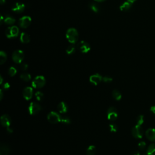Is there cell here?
I'll return each mask as SVG.
<instances>
[{"instance_id":"cell-17","label":"cell","mask_w":155,"mask_h":155,"mask_svg":"<svg viewBox=\"0 0 155 155\" xmlns=\"http://www.w3.org/2000/svg\"><path fill=\"white\" fill-rule=\"evenodd\" d=\"M10 149L9 146L4 144H1L0 146V155H10Z\"/></svg>"},{"instance_id":"cell-27","label":"cell","mask_w":155,"mask_h":155,"mask_svg":"<svg viewBox=\"0 0 155 155\" xmlns=\"http://www.w3.org/2000/svg\"><path fill=\"white\" fill-rule=\"evenodd\" d=\"M7 58V56L6 54L3 51H1V52H0V64H1V65L6 62Z\"/></svg>"},{"instance_id":"cell-9","label":"cell","mask_w":155,"mask_h":155,"mask_svg":"<svg viewBox=\"0 0 155 155\" xmlns=\"http://www.w3.org/2000/svg\"><path fill=\"white\" fill-rule=\"evenodd\" d=\"M32 22V19L30 17L25 16L21 18L19 20V25L22 29H26L30 25Z\"/></svg>"},{"instance_id":"cell-25","label":"cell","mask_w":155,"mask_h":155,"mask_svg":"<svg viewBox=\"0 0 155 155\" xmlns=\"http://www.w3.org/2000/svg\"><path fill=\"white\" fill-rule=\"evenodd\" d=\"M75 51H76V48H75V46H74L73 44H72L70 45H69L67 49H66V53L67 55H72L73 54H75Z\"/></svg>"},{"instance_id":"cell-38","label":"cell","mask_w":155,"mask_h":155,"mask_svg":"<svg viewBox=\"0 0 155 155\" xmlns=\"http://www.w3.org/2000/svg\"><path fill=\"white\" fill-rule=\"evenodd\" d=\"M150 111H151L154 114H155V106H152V107L150 108Z\"/></svg>"},{"instance_id":"cell-18","label":"cell","mask_w":155,"mask_h":155,"mask_svg":"<svg viewBox=\"0 0 155 155\" xmlns=\"http://www.w3.org/2000/svg\"><path fill=\"white\" fill-rule=\"evenodd\" d=\"M20 40L24 44H27L30 42V36L25 32L21 33L20 35Z\"/></svg>"},{"instance_id":"cell-20","label":"cell","mask_w":155,"mask_h":155,"mask_svg":"<svg viewBox=\"0 0 155 155\" xmlns=\"http://www.w3.org/2000/svg\"><path fill=\"white\" fill-rule=\"evenodd\" d=\"M112 97L116 101H120L122 98V95L118 90H114L112 92Z\"/></svg>"},{"instance_id":"cell-30","label":"cell","mask_w":155,"mask_h":155,"mask_svg":"<svg viewBox=\"0 0 155 155\" xmlns=\"http://www.w3.org/2000/svg\"><path fill=\"white\" fill-rule=\"evenodd\" d=\"M118 125L115 124L114 123H111L110 125H109V129H110V131L111 132H113V133H115L118 131Z\"/></svg>"},{"instance_id":"cell-23","label":"cell","mask_w":155,"mask_h":155,"mask_svg":"<svg viewBox=\"0 0 155 155\" xmlns=\"http://www.w3.org/2000/svg\"><path fill=\"white\" fill-rule=\"evenodd\" d=\"M96 151V148L95 146H90L86 151L87 155H95Z\"/></svg>"},{"instance_id":"cell-4","label":"cell","mask_w":155,"mask_h":155,"mask_svg":"<svg viewBox=\"0 0 155 155\" xmlns=\"http://www.w3.org/2000/svg\"><path fill=\"white\" fill-rule=\"evenodd\" d=\"M47 120L51 124H56L61 122V115L55 112H50L47 116Z\"/></svg>"},{"instance_id":"cell-41","label":"cell","mask_w":155,"mask_h":155,"mask_svg":"<svg viewBox=\"0 0 155 155\" xmlns=\"http://www.w3.org/2000/svg\"><path fill=\"white\" fill-rule=\"evenodd\" d=\"M0 80H1V81H0V84H1L2 85V84H3V79L2 76H0Z\"/></svg>"},{"instance_id":"cell-24","label":"cell","mask_w":155,"mask_h":155,"mask_svg":"<svg viewBox=\"0 0 155 155\" xmlns=\"http://www.w3.org/2000/svg\"><path fill=\"white\" fill-rule=\"evenodd\" d=\"M147 155H155V144H150L147 150Z\"/></svg>"},{"instance_id":"cell-29","label":"cell","mask_w":155,"mask_h":155,"mask_svg":"<svg viewBox=\"0 0 155 155\" xmlns=\"http://www.w3.org/2000/svg\"><path fill=\"white\" fill-rule=\"evenodd\" d=\"M17 73V69H16V67H10L9 69V71H8V73L9 75L13 77V76H14Z\"/></svg>"},{"instance_id":"cell-16","label":"cell","mask_w":155,"mask_h":155,"mask_svg":"<svg viewBox=\"0 0 155 155\" xmlns=\"http://www.w3.org/2000/svg\"><path fill=\"white\" fill-rule=\"evenodd\" d=\"M146 136L148 140L155 142V129L154 128L148 129L146 132Z\"/></svg>"},{"instance_id":"cell-2","label":"cell","mask_w":155,"mask_h":155,"mask_svg":"<svg viewBox=\"0 0 155 155\" xmlns=\"http://www.w3.org/2000/svg\"><path fill=\"white\" fill-rule=\"evenodd\" d=\"M46 83V78L43 76H36L32 83V85L35 88H41Z\"/></svg>"},{"instance_id":"cell-39","label":"cell","mask_w":155,"mask_h":155,"mask_svg":"<svg viewBox=\"0 0 155 155\" xmlns=\"http://www.w3.org/2000/svg\"><path fill=\"white\" fill-rule=\"evenodd\" d=\"M3 90L1 89V90H0V99H1V100L3 99Z\"/></svg>"},{"instance_id":"cell-34","label":"cell","mask_w":155,"mask_h":155,"mask_svg":"<svg viewBox=\"0 0 155 155\" xmlns=\"http://www.w3.org/2000/svg\"><path fill=\"white\" fill-rule=\"evenodd\" d=\"M113 79L110 76H104L102 78V81L106 83H109L112 81Z\"/></svg>"},{"instance_id":"cell-15","label":"cell","mask_w":155,"mask_h":155,"mask_svg":"<svg viewBox=\"0 0 155 155\" xmlns=\"http://www.w3.org/2000/svg\"><path fill=\"white\" fill-rule=\"evenodd\" d=\"M59 112L61 114L66 113L68 111V106L65 102H61L57 106Z\"/></svg>"},{"instance_id":"cell-12","label":"cell","mask_w":155,"mask_h":155,"mask_svg":"<svg viewBox=\"0 0 155 155\" xmlns=\"http://www.w3.org/2000/svg\"><path fill=\"white\" fill-rule=\"evenodd\" d=\"M89 81L91 84L97 85L102 81V77L99 73H96L90 76Z\"/></svg>"},{"instance_id":"cell-6","label":"cell","mask_w":155,"mask_h":155,"mask_svg":"<svg viewBox=\"0 0 155 155\" xmlns=\"http://www.w3.org/2000/svg\"><path fill=\"white\" fill-rule=\"evenodd\" d=\"M107 118L109 120L111 121H114L118 118V111L114 107H110L107 112Z\"/></svg>"},{"instance_id":"cell-43","label":"cell","mask_w":155,"mask_h":155,"mask_svg":"<svg viewBox=\"0 0 155 155\" xmlns=\"http://www.w3.org/2000/svg\"><path fill=\"white\" fill-rule=\"evenodd\" d=\"M3 21H4V18H3V16L1 15V24H3Z\"/></svg>"},{"instance_id":"cell-1","label":"cell","mask_w":155,"mask_h":155,"mask_svg":"<svg viewBox=\"0 0 155 155\" xmlns=\"http://www.w3.org/2000/svg\"><path fill=\"white\" fill-rule=\"evenodd\" d=\"M66 38L71 44H75L78 40V32L75 28H70L66 32Z\"/></svg>"},{"instance_id":"cell-35","label":"cell","mask_w":155,"mask_h":155,"mask_svg":"<svg viewBox=\"0 0 155 155\" xmlns=\"http://www.w3.org/2000/svg\"><path fill=\"white\" fill-rule=\"evenodd\" d=\"M20 68L22 70L25 71V70H27L28 69V65L26 63H22V64H21Z\"/></svg>"},{"instance_id":"cell-28","label":"cell","mask_w":155,"mask_h":155,"mask_svg":"<svg viewBox=\"0 0 155 155\" xmlns=\"http://www.w3.org/2000/svg\"><path fill=\"white\" fill-rule=\"evenodd\" d=\"M89 7L90 8L92 11H93L95 13H98L99 10V6L95 3H91L89 4Z\"/></svg>"},{"instance_id":"cell-14","label":"cell","mask_w":155,"mask_h":155,"mask_svg":"<svg viewBox=\"0 0 155 155\" xmlns=\"http://www.w3.org/2000/svg\"><path fill=\"white\" fill-rule=\"evenodd\" d=\"M1 124L4 127H9L11 124V118L8 114H3L1 117Z\"/></svg>"},{"instance_id":"cell-19","label":"cell","mask_w":155,"mask_h":155,"mask_svg":"<svg viewBox=\"0 0 155 155\" xmlns=\"http://www.w3.org/2000/svg\"><path fill=\"white\" fill-rule=\"evenodd\" d=\"M132 3H130V2H129V1L124 2L123 4H122L120 6V9L121 11H123V12L128 11V10H130V8L132 7Z\"/></svg>"},{"instance_id":"cell-5","label":"cell","mask_w":155,"mask_h":155,"mask_svg":"<svg viewBox=\"0 0 155 155\" xmlns=\"http://www.w3.org/2000/svg\"><path fill=\"white\" fill-rule=\"evenodd\" d=\"M12 57L14 62L17 64H21L24 58V54L22 50H17L13 53Z\"/></svg>"},{"instance_id":"cell-11","label":"cell","mask_w":155,"mask_h":155,"mask_svg":"<svg viewBox=\"0 0 155 155\" xmlns=\"http://www.w3.org/2000/svg\"><path fill=\"white\" fill-rule=\"evenodd\" d=\"M33 88L31 87H27L25 88H24L23 91H22V96L23 98L26 99L27 101H29L32 99L33 97Z\"/></svg>"},{"instance_id":"cell-36","label":"cell","mask_w":155,"mask_h":155,"mask_svg":"<svg viewBox=\"0 0 155 155\" xmlns=\"http://www.w3.org/2000/svg\"><path fill=\"white\" fill-rule=\"evenodd\" d=\"M3 88L4 90H8L10 88V84L8 83H5L3 85Z\"/></svg>"},{"instance_id":"cell-21","label":"cell","mask_w":155,"mask_h":155,"mask_svg":"<svg viewBox=\"0 0 155 155\" xmlns=\"http://www.w3.org/2000/svg\"><path fill=\"white\" fill-rule=\"evenodd\" d=\"M4 23H6V24L7 25H12L13 24H14L15 22V19L12 17V16H10V15H7L6 17H5V18H4Z\"/></svg>"},{"instance_id":"cell-26","label":"cell","mask_w":155,"mask_h":155,"mask_svg":"<svg viewBox=\"0 0 155 155\" xmlns=\"http://www.w3.org/2000/svg\"><path fill=\"white\" fill-rule=\"evenodd\" d=\"M64 124H70L71 123V120L69 117L65 115H61V122Z\"/></svg>"},{"instance_id":"cell-10","label":"cell","mask_w":155,"mask_h":155,"mask_svg":"<svg viewBox=\"0 0 155 155\" xmlns=\"http://www.w3.org/2000/svg\"><path fill=\"white\" fill-rule=\"evenodd\" d=\"M77 47L81 52L83 54L88 53L90 50V44L87 42L84 41H80L78 44Z\"/></svg>"},{"instance_id":"cell-13","label":"cell","mask_w":155,"mask_h":155,"mask_svg":"<svg viewBox=\"0 0 155 155\" xmlns=\"http://www.w3.org/2000/svg\"><path fill=\"white\" fill-rule=\"evenodd\" d=\"M25 9V5L21 3H16L13 5L12 7V10L17 13V14H21L22 13Z\"/></svg>"},{"instance_id":"cell-8","label":"cell","mask_w":155,"mask_h":155,"mask_svg":"<svg viewBox=\"0 0 155 155\" xmlns=\"http://www.w3.org/2000/svg\"><path fill=\"white\" fill-rule=\"evenodd\" d=\"M132 134L133 136L137 139H141L143 138L144 135V130L141 125H136L132 130Z\"/></svg>"},{"instance_id":"cell-3","label":"cell","mask_w":155,"mask_h":155,"mask_svg":"<svg viewBox=\"0 0 155 155\" xmlns=\"http://www.w3.org/2000/svg\"><path fill=\"white\" fill-rule=\"evenodd\" d=\"M42 110L41 106L36 102H32L29 106V113L31 115H36Z\"/></svg>"},{"instance_id":"cell-31","label":"cell","mask_w":155,"mask_h":155,"mask_svg":"<svg viewBox=\"0 0 155 155\" xmlns=\"http://www.w3.org/2000/svg\"><path fill=\"white\" fill-rule=\"evenodd\" d=\"M35 96L36 100L38 101H42V99L44 98V94L41 92H40V91L36 92L35 94Z\"/></svg>"},{"instance_id":"cell-22","label":"cell","mask_w":155,"mask_h":155,"mask_svg":"<svg viewBox=\"0 0 155 155\" xmlns=\"http://www.w3.org/2000/svg\"><path fill=\"white\" fill-rule=\"evenodd\" d=\"M20 78L25 81V82H29V81L31 80L32 77L31 75L29 73H23L20 75Z\"/></svg>"},{"instance_id":"cell-32","label":"cell","mask_w":155,"mask_h":155,"mask_svg":"<svg viewBox=\"0 0 155 155\" xmlns=\"http://www.w3.org/2000/svg\"><path fill=\"white\" fill-rule=\"evenodd\" d=\"M144 122V118L143 115H139L138 116V118L136 119V122L137 125H141Z\"/></svg>"},{"instance_id":"cell-42","label":"cell","mask_w":155,"mask_h":155,"mask_svg":"<svg viewBox=\"0 0 155 155\" xmlns=\"http://www.w3.org/2000/svg\"><path fill=\"white\" fill-rule=\"evenodd\" d=\"M6 1L5 0H0V3H1V5H3L5 3Z\"/></svg>"},{"instance_id":"cell-45","label":"cell","mask_w":155,"mask_h":155,"mask_svg":"<svg viewBox=\"0 0 155 155\" xmlns=\"http://www.w3.org/2000/svg\"><path fill=\"white\" fill-rule=\"evenodd\" d=\"M127 1H129V2L132 3H133L134 2H135V1H136V0H127Z\"/></svg>"},{"instance_id":"cell-44","label":"cell","mask_w":155,"mask_h":155,"mask_svg":"<svg viewBox=\"0 0 155 155\" xmlns=\"http://www.w3.org/2000/svg\"><path fill=\"white\" fill-rule=\"evenodd\" d=\"M95 1H97V2L101 3V2H104V1H105L106 0H95Z\"/></svg>"},{"instance_id":"cell-33","label":"cell","mask_w":155,"mask_h":155,"mask_svg":"<svg viewBox=\"0 0 155 155\" xmlns=\"http://www.w3.org/2000/svg\"><path fill=\"white\" fill-rule=\"evenodd\" d=\"M138 147L141 150H143L146 148V144L145 142L144 141H141L138 144Z\"/></svg>"},{"instance_id":"cell-40","label":"cell","mask_w":155,"mask_h":155,"mask_svg":"<svg viewBox=\"0 0 155 155\" xmlns=\"http://www.w3.org/2000/svg\"><path fill=\"white\" fill-rule=\"evenodd\" d=\"M133 155H140V153L138 151H135L133 153Z\"/></svg>"},{"instance_id":"cell-7","label":"cell","mask_w":155,"mask_h":155,"mask_svg":"<svg viewBox=\"0 0 155 155\" xmlns=\"http://www.w3.org/2000/svg\"><path fill=\"white\" fill-rule=\"evenodd\" d=\"M19 29L17 26H12L8 28L6 30V35L8 38H15L18 36Z\"/></svg>"},{"instance_id":"cell-37","label":"cell","mask_w":155,"mask_h":155,"mask_svg":"<svg viewBox=\"0 0 155 155\" xmlns=\"http://www.w3.org/2000/svg\"><path fill=\"white\" fill-rule=\"evenodd\" d=\"M7 132H8V133H10V134H11V133H12L13 132H14V130H13V128H11V127H7Z\"/></svg>"}]
</instances>
